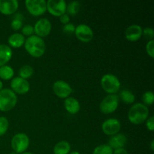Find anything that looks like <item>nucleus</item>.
<instances>
[{
    "mask_svg": "<svg viewBox=\"0 0 154 154\" xmlns=\"http://www.w3.org/2000/svg\"><path fill=\"white\" fill-rule=\"evenodd\" d=\"M24 48L27 53L35 58L42 57L46 51L45 41L35 35H32L26 39Z\"/></svg>",
    "mask_w": 154,
    "mask_h": 154,
    "instance_id": "nucleus-1",
    "label": "nucleus"
},
{
    "mask_svg": "<svg viewBox=\"0 0 154 154\" xmlns=\"http://www.w3.org/2000/svg\"><path fill=\"white\" fill-rule=\"evenodd\" d=\"M149 111L147 106L143 103H135L132 105L128 112V119L130 123L139 125L144 123L149 117Z\"/></svg>",
    "mask_w": 154,
    "mask_h": 154,
    "instance_id": "nucleus-2",
    "label": "nucleus"
},
{
    "mask_svg": "<svg viewBox=\"0 0 154 154\" xmlns=\"http://www.w3.org/2000/svg\"><path fill=\"white\" fill-rule=\"evenodd\" d=\"M17 97L16 93L10 89H2L0 90V111H9L17 105Z\"/></svg>",
    "mask_w": 154,
    "mask_h": 154,
    "instance_id": "nucleus-3",
    "label": "nucleus"
},
{
    "mask_svg": "<svg viewBox=\"0 0 154 154\" xmlns=\"http://www.w3.org/2000/svg\"><path fill=\"white\" fill-rule=\"evenodd\" d=\"M101 85L108 94H116L120 90L121 84L117 76L112 74H106L101 79Z\"/></svg>",
    "mask_w": 154,
    "mask_h": 154,
    "instance_id": "nucleus-4",
    "label": "nucleus"
},
{
    "mask_svg": "<svg viewBox=\"0 0 154 154\" xmlns=\"http://www.w3.org/2000/svg\"><path fill=\"white\" fill-rule=\"evenodd\" d=\"M29 138L25 133H17L13 136L11 139L12 149L16 153L21 154L29 148Z\"/></svg>",
    "mask_w": 154,
    "mask_h": 154,
    "instance_id": "nucleus-5",
    "label": "nucleus"
},
{
    "mask_svg": "<svg viewBox=\"0 0 154 154\" xmlns=\"http://www.w3.org/2000/svg\"><path fill=\"white\" fill-rule=\"evenodd\" d=\"M119 97L117 94H108L99 105V109L103 114H109L114 112L118 108Z\"/></svg>",
    "mask_w": 154,
    "mask_h": 154,
    "instance_id": "nucleus-6",
    "label": "nucleus"
},
{
    "mask_svg": "<svg viewBox=\"0 0 154 154\" xmlns=\"http://www.w3.org/2000/svg\"><path fill=\"white\" fill-rule=\"evenodd\" d=\"M25 6L30 14L33 16H41L47 11V2L45 0H26Z\"/></svg>",
    "mask_w": 154,
    "mask_h": 154,
    "instance_id": "nucleus-7",
    "label": "nucleus"
},
{
    "mask_svg": "<svg viewBox=\"0 0 154 154\" xmlns=\"http://www.w3.org/2000/svg\"><path fill=\"white\" fill-rule=\"evenodd\" d=\"M66 4L64 0H48L47 2V11L55 17H60L66 12Z\"/></svg>",
    "mask_w": 154,
    "mask_h": 154,
    "instance_id": "nucleus-8",
    "label": "nucleus"
},
{
    "mask_svg": "<svg viewBox=\"0 0 154 154\" xmlns=\"http://www.w3.org/2000/svg\"><path fill=\"white\" fill-rule=\"evenodd\" d=\"M53 90L57 96L60 99H67L72 93V88L64 81H57L53 84Z\"/></svg>",
    "mask_w": 154,
    "mask_h": 154,
    "instance_id": "nucleus-9",
    "label": "nucleus"
},
{
    "mask_svg": "<svg viewBox=\"0 0 154 154\" xmlns=\"http://www.w3.org/2000/svg\"><path fill=\"white\" fill-rule=\"evenodd\" d=\"M33 27H34V32L35 33V35L42 38L44 37H47L51 33L52 25L51 21L48 19L42 18L35 23Z\"/></svg>",
    "mask_w": 154,
    "mask_h": 154,
    "instance_id": "nucleus-10",
    "label": "nucleus"
},
{
    "mask_svg": "<svg viewBox=\"0 0 154 154\" xmlns=\"http://www.w3.org/2000/svg\"><path fill=\"white\" fill-rule=\"evenodd\" d=\"M121 129V123L117 119L109 118L105 120L102 125V132L107 135L112 136L119 133Z\"/></svg>",
    "mask_w": 154,
    "mask_h": 154,
    "instance_id": "nucleus-11",
    "label": "nucleus"
},
{
    "mask_svg": "<svg viewBox=\"0 0 154 154\" xmlns=\"http://www.w3.org/2000/svg\"><path fill=\"white\" fill-rule=\"evenodd\" d=\"M11 88L14 93L17 94H26L29 91L30 85L27 80L16 77L11 79Z\"/></svg>",
    "mask_w": 154,
    "mask_h": 154,
    "instance_id": "nucleus-12",
    "label": "nucleus"
},
{
    "mask_svg": "<svg viewBox=\"0 0 154 154\" xmlns=\"http://www.w3.org/2000/svg\"><path fill=\"white\" fill-rule=\"evenodd\" d=\"M75 34L77 38L82 42H90L93 38V31L86 24H80L75 27Z\"/></svg>",
    "mask_w": 154,
    "mask_h": 154,
    "instance_id": "nucleus-13",
    "label": "nucleus"
},
{
    "mask_svg": "<svg viewBox=\"0 0 154 154\" xmlns=\"http://www.w3.org/2000/svg\"><path fill=\"white\" fill-rule=\"evenodd\" d=\"M19 7L17 0H0V13L5 15L14 14Z\"/></svg>",
    "mask_w": 154,
    "mask_h": 154,
    "instance_id": "nucleus-14",
    "label": "nucleus"
},
{
    "mask_svg": "<svg viewBox=\"0 0 154 154\" xmlns=\"http://www.w3.org/2000/svg\"><path fill=\"white\" fill-rule=\"evenodd\" d=\"M142 28L141 26L133 24L126 28L125 31V37L129 42H137L142 36Z\"/></svg>",
    "mask_w": 154,
    "mask_h": 154,
    "instance_id": "nucleus-15",
    "label": "nucleus"
},
{
    "mask_svg": "<svg viewBox=\"0 0 154 154\" xmlns=\"http://www.w3.org/2000/svg\"><path fill=\"white\" fill-rule=\"evenodd\" d=\"M126 143H127V138H126V135L122 133H117L111 136V138L108 140V145L113 150H115L123 148Z\"/></svg>",
    "mask_w": 154,
    "mask_h": 154,
    "instance_id": "nucleus-16",
    "label": "nucleus"
},
{
    "mask_svg": "<svg viewBox=\"0 0 154 154\" xmlns=\"http://www.w3.org/2000/svg\"><path fill=\"white\" fill-rule=\"evenodd\" d=\"M64 107L66 111L71 114H75L79 112L81 109V105L78 99L74 97H68L65 99Z\"/></svg>",
    "mask_w": 154,
    "mask_h": 154,
    "instance_id": "nucleus-17",
    "label": "nucleus"
},
{
    "mask_svg": "<svg viewBox=\"0 0 154 154\" xmlns=\"http://www.w3.org/2000/svg\"><path fill=\"white\" fill-rule=\"evenodd\" d=\"M12 50L7 45H0V67L5 66L11 59Z\"/></svg>",
    "mask_w": 154,
    "mask_h": 154,
    "instance_id": "nucleus-18",
    "label": "nucleus"
},
{
    "mask_svg": "<svg viewBox=\"0 0 154 154\" xmlns=\"http://www.w3.org/2000/svg\"><path fill=\"white\" fill-rule=\"evenodd\" d=\"M25 40V38L21 33L16 32L9 36L8 42L9 45L12 48H19L22 47L23 45H24Z\"/></svg>",
    "mask_w": 154,
    "mask_h": 154,
    "instance_id": "nucleus-19",
    "label": "nucleus"
},
{
    "mask_svg": "<svg viewBox=\"0 0 154 154\" xmlns=\"http://www.w3.org/2000/svg\"><path fill=\"white\" fill-rule=\"evenodd\" d=\"M71 150V145L68 141H61L54 147V154H69Z\"/></svg>",
    "mask_w": 154,
    "mask_h": 154,
    "instance_id": "nucleus-20",
    "label": "nucleus"
},
{
    "mask_svg": "<svg viewBox=\"0 0 154 154\" xmlns=\"http://www.w3.org/2000/svg\"><path fill=\"white\" fill-rule=\"evenodd\" d=\"M119 99H121L124 103L127 105H131L133 104L135 101V95L133 94L132 92H131L129 90H121L119 93Z\"/></svg>",
    "mask_w": 154,
    "mask_h": 154,
    "instance_id": "nucleus-21",
    "label": "nucleus"
},
{
    "mask_svg": "<svg viewBox=\"0 0 154 154\" xmlns=\"http://www.w3.org/2000/svg\"><path fill=\"white\" fill-rule=\"evenodd\" d=\"M14 75V71L13 68L11 67L10 66H5L0 67V78L5 81H8V80L12 79Z\"/></svg>",
    "mask_w": 154,
    "mask_h": 154,
    "instance_id": "nucleus-22",
    "label": "nucleus"
},
{
    "mask_svg": "<svg viewBox=\"0 0 154 154\" xmlns=\"http://www.w3.org/2000/svg\"><path fill=\"white\" fill-rule=\"evenodd\" d=\"M18 74H19L20 78L27 80L28 78H31L33 75V74H34V69L29 65H25V66H22L20 69Z\"/></svg>",
    "mask_w": 154,
    "mask_h": 154,
    "instance_id": "nucleus-23",
    "label": "nucleus"
},
{
    "mask_svg": "<svg viewBox=\"0 0 154 154\" xmlns=\"http://www.w3.org/2000/svg\"><path fill=\"white\" fill-rule=\"evenodd\" d=\"M80 8H81V4L79 2L72 1L66 6V12L68 13L67 14L74 16L79 12Z\"/></svg>",
    "mask_w": 154,
    "mask_h": 154,
    "instance_id": "nucleus-24",
    "label": "nucleus"
},
{
    "mask_svg": "<svg viewBox=\"0 0 154 154\" xmlns=\"http://www.w3.org/2000/svg\"><path fill=\"white\" fill-rule=\"evenodd\" d=\"M113 153L114 150L108 144H101L94 149L93 154H113Z\"/></svg>",
    "mask_w": 154,
    "mask_h": 154,
    "instance_id": "nucleus-25",
    "label": "nucleus"
},
{
    "mask_svg": "<svg viewBox=\"0 0 154 154\" xmlns=\"http://www.w3.org/2000/svg\"><path fill=\"white\" fill-rule=\"evenodd\" d=\"M142 101L144 105H152L154 102V94L152 91H146L142 95Z\"/></svg>",
    "mask_w": 154,
    "mask_h": 154,
    "instance_id": "nucleus-26",
    "label": "nucleus"
},
{
    "mask_svg": "<svg viewBox=\"0 0 154 154\" xmlns=\"http://www.w3.org/2000/svg\"><path fill=\"white\" fill-rule=\"evenodd\" d=\"M8 127V120L5 117H0V136H2L7 132Z\"/></svg>",
    "mask_w": 154,
    "mask_h": 154,
    "instance_id": "nucleus-27",
    "label": "nucleus"
},
{
    "mask_svg": "<svg viewBox=\"0 0 154 154\" xmlns=\"http://www.w3.org/2000/svg\"><path fill=\"white\" fill-rule=\"evenodd\" d=\"M142 35L148 41L153 40L154 38V30L151 27H146L142 30Z\"/></svg>",
    "mask_w": 154,
    "mask_h": 154,
    "instance_id": "nucleus-28",
    "label": "nucleus"
},
{
    "mask_svg": "<svg viewBox=\"0 0 154 154\" xmlns=\"http://www.w3.org/2000/svg\"><path fill=\"white\" fill-rule=\"evenodd\" d=\"M21 32H22L21 34L23 36L26 35L29 37V36L32 35L33 33H34V27L32 25H30V24L23 26L22 29H21Z\"/></svg>",
    "mask_w": 154,
    "mask_h": 154,
    "instance_id": "nucleus-29",
    "label": "nucleus"
},
{
    "mask_svg": "<svg viewBox=\"0 0 154 154\" xmlns=\"http://www.w3.org/2000/svg\"><path fill=\"white\" fill-rule=\"evenodd\" d=\"M146 52L148 54L149 57L151 58L154 57V40L148 41L146 45Z\"/></svg>",
    "mask_w": 154,
    "mask_h": 154,
    "instance_id": "nucleus-30",
    "label": "nucleus"
},
{
    "mask_svg": "<svg viewBox=\"0 0 154 154\" xmlns=\"http://www.w3.org/2000/svg\"><path fill=\"white\" fill-rule=\"evenodd\" d=\"M63 32L66 33V34H72V33H75V26L72 23H69L68 24L64 25L63 28Z\"/></svg>",
    "mask_w": 154,
    "mask_h": 154,
    "instance_id": "nucleus-31",
    "label": "nucleus"
},
{
    "mask_svg": "<svg viewBox=\"0 0 154 154\" xmlns=\"http://www.w3.org/2000/svg\"><path fill=\"white\" fill-rule=\"evenodd\" d=\"M11 26L14 30H20L23 27V21L19 20L13 19L11 23Z\"/></svg>",
    "mask_w": 154,
    "mask_h": 154,
    "instance_id": "nucleus-32",
    "label": "nucleus"
},
{
    "mask_svg": "<svg viewBox=\"0 0 154 154\" xmlns=\"http://www.w3.org/2000/svg\"><path fill=\"white\" fill-rule=\"evenodd\" d=\"M146 126L147 129L150 132H153L154 130V117L153 116H150L146 120Z\"/></svg>",
    "mask_w": 154,
    "mask_h": 154,
    "instance_id": "nucleus-33",
    "label": "nucleus"
},
{
    "mask_svg": "<svg viewBox=\"0 0 154 154\" xmlns=\"http://www.w3.org/2000/svg\"><path fill=\"white\" fill-rule=\"evenodd\" d=\"M60 22L63 24L66 25V24H68L69 22H70V17H69V15L67 14H64L61 15L60 17Z\"/></svg>",
    "mask_w": 154,
    "mask_h": 154,
    "instance_id": "nucleus-34",
    "label": "nucleus"
},
{
    "mask_svg": "<svg viewBox=\"0 0 154 154\" xmlns=\"http://www.w3.org/2000/svg\"><path fill=\"white\" fill-rule=\"evenodd\" d=\"M113 154H129L128 152L125 150L124 148H121V149H118V150H114V153Z\"/></svg>",
    "mask_w": 154,
    "mask_h": 154,
    "instance_id": "nucleus-35",
    "label": "nucleus"
},
{
    "mask_svg": "<svg viewBox=\"0 0 154 154\" xmlns=\"http://www.w3.org/2000/svg\"><path fill=\"white\" fill-rule=\"evenodd\" d=\"M14 19L19 20L23 21V15L20 13H16L14 15Z\"/></svg>",
    "mask_w": 154,
    "mask_h": 154,
    "instance_id": "nucleus-36",
    "label": "nucleus"
},
{
    "mask_svg": "<svg viewBox=\"0 0 154 154\" xmlns=\"http://www.w3.org/2000/svg\"><path fill=\"white\" fill-rule=\"evenodd\" d=\"M150 147H151V150L152 151L154 150V140H152L151 143H150Z\"/></svg>",
    "mask_w": 154,
    "mask_h": 154,
    "instance_id": "nucleus-37",
    "label": "nucleus"
},
{
    "mask_svg": "<svg viewBox=\"0 0 154 154\" xmlns=\"http://www.w3.org/2000/svg\"><path fill=\"white\" fill-rule=\"evenodd\" d=\"M69 154H81L78 151H72L70 152Z\"/></svg>",
    "mask_w": 154,
    "mask_h": 154,
    "instance_id": "nucleus-38",
    "label": "nucleus"
},
{
    "mask_svg": "<svg viewBox=\"0 0 154 154\" xmlns=\"http://www.w3.org/2000/svg\"><path fill=\"white\" fill-rule=\"evenodd\" d=\"M3 89V84L2 82V81L0 80V90H2Z\"/></svg>",
    "mask_w": 154,
    "mask_h": 154,
    "instance_id": "nucleus-39",
    "label": "nucleus"
},
{
    "mask_svg": "<svg viewBox=\"0 0 154 154\" xmlns=\"http://www.w3.org/2000/svg\"><path fill=\"white\" fill-rule=\"evenodd\" d=\"M21 154H33L32 153H30V152H24V153H21Z\"/></svg>",
    "mask_w": 154,
    "mask_h": 154,
    "instance_id": "nucleus-40",
    "label": "nucleus"
},
{
    "mask_svg": "<svg viewBox=\"0 0 154 154\" xmlns=\"http://www.w3.org/2000/svg\"><path fill=\"white\" fill-rule=\"evenodd\" d=\"M10 154H19V153H16V152H14V151H12L11 153H10Z\"/></svg>",
    "mask_w": 154,
    "mask_h": 154,
    "instance_id": "nucleus-41",
    "label": "nucleus"
}]
</instances>
